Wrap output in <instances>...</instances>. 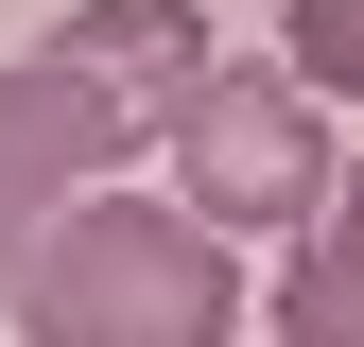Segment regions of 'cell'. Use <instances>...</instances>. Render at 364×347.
<instances>
[{"mask_svg": "<svg viewBox=\"0 0 364 347\" xmlns=\"http://www.w3.org/2000/svg\"><path fill=\"white\" fill-rule=\"evenodd\" d=\"M278 70L312 87V105H364V0H295V35H278Z\"/></svg>", "mask_w": 364, "mask_h": 347, "instance_id": "6", "label": "cell"}, {"mask_svg": "<svg viewBox=\"0 0 364 347\" xmlns=\"http://www.w3.org/2000/svg\"><path fill=\"white\" fill-rule=\"evenodd\" d=\"M243 243H208L173 191H70L53 226L0 260V313L18 347H225L243 330V278H225Z\"/></svg>", "mask_w": 364, "mask_h": 347, "instance_id": "1", "label": "cell"}, {"mask_svg": "<svg viewBox=\"0 0 364 347\" xmlns=\"http://www.w3.org/2000/svg\"><path fill=\"white\" fill-rule=\"evenodd\" d=\"M53 70H87V87H105V105L156 139V122L191 105L225 53H208V18H191V0H70V18H53Z\"/></svg>", "mask_w": 364, "mask_h": 347, "instance_id": "4", "label": "cell"}, {"mask_svg": "<svg viewBox=\"0 0 364 347\" xmlns=\"http://www.w3.org/2000/svg\"><path fill=\"white\" fill-rule=\"evenodd\" d=\"M122 156H156V139H139V122H122L87 70H53V53H0V260L53 226L70 191H105Z\"/></svg>", "mask_w": 364, "mask_h": 347, "instance_id": "3", "label": "cell"}, {"mask_svg": "<svg viewBox=\"0 0 364 347\" xmlns=\"http://www.w3.org/2000/svg\"><path fill=\"white\" fill-rule=\"evenodd\" d=\"M156 156H173V208H191L208 243H295L312 191H330V122H312L295 70H208L191 105L156 122Z\"/></svg>", "mask_w": 364, "mask_h": 347, "instance_id": "2", "label": "cell"}, {"mask_svg": "<svg viewBox=\"0 0 364 347\" xmlns=\"http://www.w3.org/2000/svg\"><path fill=\"white\" fill-rule=\"evenodd\" d=\"M278 347H364V156H330V191H312V226H295Z\"/></svg>", "mask_w": 364, "mask_h": 347, "instance_id": "5", "label": "cell"}]
</instances>
